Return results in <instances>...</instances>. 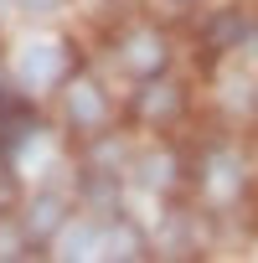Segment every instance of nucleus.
<instances>
[{
  "instance_id": "nucleus-6",
  "label": "nucleus",
  "mask_w": 258,
  "mask_h": 263,
  "mask_svg": "<svg viewBox=\"0 0 258 263\" xmlns=\"http://www.w3.org/2000/svg\"><path fill=\"white\" fill-rule=\"evenodd\" d=\"M248 36V21L237 16V11H222V16H212V26H207V42L212 47H237Z\"/></svg>"
},
{
  "instance_id": "nucleus-2",
  "label": "nucleus",
  "mask_w": 258,
  "mask_h": 263,
  "mask_svg": "<svg viewBox=\"0 0 258 263\" xmlns=\"http://www.w3.org/2000/svg\"><path fill=\"white\" fill-rule=\"evenodd\" d=\"M67 119H72L78 129H98V124L108 119V103H103V93H98V83H88V78H78V83L67 88Z\"/></svg>"
},
{
  "instance_id": "nucleus-4",
  "label": "nucleus",
  "mask_w": 258,
  "mask_h": 263,
  "mask_svg": "<svg viewBox=\"0 0 258 263\" xmlns=\"http://www.w3.org/2000/svg\"><path fill=\"white\" fill-rule=\"evenodd\" d=\"M62 217H67V201H62L57 191H42V196L31 201V212H26V232H31V237H52V232L62 227Z\"/></svg>"
},
{
  "instance_id": "nucleus-1",
  "label": "nucleus",
  "mask_w": 258,
  "mask_h": 263,
  "mask_svg": "<svg viewBox=\"0 0 258 263\" xmlns=\"http://www.w3.org/2000/svg\"><path fill=\"white\" fill-rule=\"evenodd\" d=\"M124 67L129 72H140V78H160V67H165V42H160V31H150V26H135L124 36Z\"/></svg>"
},
{
  "instance_id": "nucleus-3",
  "label": "nucleus",
  "mask_w": 258,
  "mask_h": 263,
  "mask_svg": "<svg viewBox=\"0 0 258 263\" xmlns=\"http://www.w3.org/2000/svg\"><path fill=\"white\" fill-rule=\"evenodd\" d=\"M181 88L176 83H160V78H150V88L140 93V119H150V124H171L176 114H181Z\"/></svg>"
},
{
  "instance_id": "nucleus-7",
  "label": "nucleus",
  "mask_w": 258,
  "mask_h": 263,
  "mask_svg": "<svg viewBox=\"0 0 258 263\" xmlns=\"http://www.w3.org/2000/svg\"><path fill=\"white\" fill-rule=\"evenodd\" d=\"M237 181H243V171L232 165V155H212V165H207V186H212L217 196H232Z\"/></svg>"
},
{
  "instance_id": "nucleus-5",
  "label": "nucleus",
  "mask_w": 258,
  "mask_h": 263,
  "mask_svg": "<svg viewBox=\"0 0 258 263\" xmlns=\"http://www.w3.org/2000/svg\"><path fill=\"white\" fill-rule=\"evenodd\" d=\"M57 62H62V52H57V47H31V52L21 57L26 83H36V88H42V83H52V78H57Z\"/></svg>"
},
{
  "instance_id": "nucleus-8",
  "label": "nucleus",
  "mask_w": 258,
  "mask_h": 263,
  "mask_svg": "<svg viewBox=\"0 0 258 263\" xmlns=\"http://www.w3.org/2000/svg\"><path fill=\"white\" fill-rule=\"evenodd\" d=\"M11 201H16V171L0 165V206H11Z\"/></svg>"
}]
</instances>
